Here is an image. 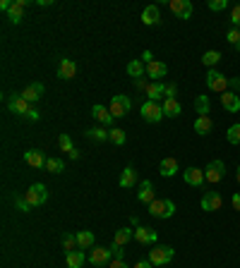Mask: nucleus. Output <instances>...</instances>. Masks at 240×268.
I'll return each mask as SVG.
<instances>
[{
	"label": "nucleus",
	"instance_id": "nucleus-47",
	"mask_svg": "<svg viewBox=\"0 0 240 268\" xmlns=\"http://www.w3.org/2000/svg\"><path fill=\"white\" fill-rule=\"evenodd\" d=\"M230 204H233V209L240 213V194H233V199H230Z\"/></svg>",
	"mask_w": 240,
	"mask_h": 268
},
{
	"label": "nucleus",
	"instance_id": "nucleus-2",
	"mask_svg": "<svg viewBox=\"0 0 240 268\" xmlns=\"http://www.w3.org/2000/svg\"><path fill=\"white\" fill-rule=\"evenodd\" d=\"M142 118L147 120V122H151V125H156V122H161V120L166 118V115H163V106H159V103H156V101H144V103H142Z\"/></svg>",
	"mask_w": 240,
	"mask_h": 268
},
{
	"label": "nucleus",
	"instance_id": "nucleus-14",
	"mask_svg": "<svg viewBox=\"0 0 240 268\" xmlns=\"http://www.w3.org/2000/svg\"><path fill=\"white\" fill-rule=\"evenodd\" d=\"M58 77L60 79H75L77 77V65L70 58H63L58 65Z\"/></svg>",
	"mask_w": 240,
	"mask_h": 268
},
{
	"label": "nucleus",
	"instance_id": "nucleus-26",
	"mask_svg": "<svg viewBox=\"0 0 240 268\" xmlns=\"http://www.w3.org/2000/svg\"><path fill=\"white\" fill-rule=\"evenodd\" d=\"M180 113H183V106L178 103V99H166V101H163V115H168V118H178Z\"/></svg>",
	"mask_w": 240,
	"mask_h": 268
},
{
	"label": "nucleus",
	"instance_id": "nucleus-51",
	"mask_svg": "<svg viewBox=\"0 0 240 268\" xmlns=\"http://www.w3.org/2000/svg\"><path fill=\"white\" fill-rule=\"evenodd\" d=\"M230 89H238L240 91V77H233V79H230Z\"/></svg>",
	"mask_w": 240,
	"mask_h": 268
},
{
	"label": "nucleus",
	"instance_id": "nucleus-6",
	"mask_svg": "<svg viewBox=\"0 0 240 268\" xmlns=\"http://www.w3.org/2000/svg\"><path fill=\"white\" fill-rule=\"evenodd\" d=\"M207 86H209L211 91L226 94V91H228V86H230V79L226 77V74H221V72L209 70V72H207Z\"/></svg>",
	"mask_w": 240,
	"mask_h": 268
},
{
	"label": "nucleus",
	"instance_id": "nucleus-48",
	"mask_svg": "<svg viewBox=\"0 0 240 268\" xmlns=\"http://www.w3.org/2000/svg\"><path fill=\"white\" fill-rule=\"evenodd\" d=\"M151 60H154V55H151L149 50H144V53H142V62H144V65H149Z\"/></svg>",
	"mask_w": 240,
	"mask_h": 268
},
{
	"label": "nucleus",
	"instance_id": "nucleus-13",
	"mask_svg": "<svg viewBox=\"0 0 240 268\" xmlns=\"http://www.w3.org/2000/svg\"><path fill=\"white\" fill-rule=\"evenodd\" d=\"M27 5H29V0H15L12 3L10 12H8V20L12 22V24H20L22 20H24V10H27Z\"/></svg>",
	"mask_w": 240,
	"mask_h": 268
},
{
	"label": "nucleus",
	"instance_id": "nucleus-30",
	"mask_svg": "<svg viewBox=\"0 0 240 268\" xmlns=\"http://www.w3.org/2000/svg\"><path fill=\"white\" fill-rule=\"evenodd\" d=\"M130 239H135V230L130 228H120L115 230V237H113V244H120V247H125Z\"/></svg>",
	"mask_w": 240,
	"mask_h": 268
},
{
	"label": "nucleus",
	"instance_id": "nucleus-16",
	"mask_svg": "<svg viewBox=\"0 0 240 268\" xmlns=\"http://www.w3.org/2000/svg\"><path fill=\"white\" fill-rule=\"evenodd\" d=\"M147 74H149L151 79L159 81L161 77H166V74H168V65H166V62H161V60H151L149 65H147Z\"/></svg>",
	"mask_w": 240,
	"mask_h": 268
},
{
	"label": "nucleus",
	"instance_id": "nucleus-21",
	"mask_svg": "<svg viewBox=\"0 0 240 268\" xmlns=\"http://www.w3.org/2000/svg\"><path fill=\"white\" fill-rule=\"evenodd\" d=\"M135 239H137L140 244H154V242H156V232L151 228L140 225V228H135Z\"/></svg>",
	"mask_w": 240,
	"mask_h": 268
},
{
	"label": "nucleus",
	"instance_id": "nucleus-32",
	"mask_svg": "<svg viewBox=\"0 0 240 268\" xmlns=\"http://www.w3.org/2000/svg\"><path fill=\"white\" fill-rule=\"evenodd\" d=\"M84 134L94 141H108V137H110V132L108 129H103V127H91V129H87Z\"/></svg>",
	"mask_w": 240,
	"mask_h": 268
},
{
	"label": "nucleus",
	"instance_id": "nucleus-49",
	"mask_svg": "<svg viewBox=\"0 0 240 268\" xmlns=\"http://www.w3.org/2000/svg\"><path fill=\"white\" fill-rule=\"evenodd\" d=\"M10 8H12V0H3L0 3V10L3 12H10Z\"/></svg>",
	"mask_w": 240,
	"mask_h": 268
},
{
	"label": "nucleus",
	"instance_id": "nucleus-52",
	"mask_svg": "<svg viewBox=\"0 0 240 268\" xmlns=\"http://www.w3.org/2000/svg\"><path fill=\"white\" fill-rule=\"evenodd\" d=\"M135 268H151V261H137Z\"/></svg>",
	"mask_w": 240,
	"mask_h": 268
},
{
	"label": "nucleus",
	"instance_id": "nucleus-15",
	"mask_svg": "<svg viewBox=\"0 0 240 268\" xmlns=\"http://www.w3.org/2000/svg\"><path fill=\"white\" fill-rule=\"evenodd\" d=\"M46 160L48 158H46L39 149H29L27 153H24V163L31 165V168H46Z\"/></svg>",
	"mask_w": 240,
	"mask_h": 268
},
{
	"label": "nucleus",
	"instance_id": "nucleus-3",
	"mask_svg": "<svg viewBox=\"0 0 240 268\" xmlns=\"http://www.w3.org/2000/svg\"><path fill=\"white\" fill-rule=\"evenodd\" d=\"M175 256V251L170 247H163V244H159V247H154L149 251V261H151V266H156V268H163V266H168L170 263V258Z\"/></svg>",
	"mask_w": 240,
	"mask_h": 268
},
{
	"label": "nucleus",
	"instance_id": "nucleus-1",
	"mask_svg": "<svg viewBox=\"0 0 240 268\" xmlns=\"http://www.w3.org/2000/svg\"><path fill=\"white\" fill-rule=\"evenodd\" d=\"M175 213V204L170 199H154L149 204V216L154 218H170Z\"/></svg>",
	"mask_w": 240,
	"mask_h": 268
},
{
	"label": "nucleus",
	"instance_id": "nucleus-33",
	"mask_svg": "<svg viewBox=\"0 0 240 268\" xmlns=\"http://www.w3.org/2000/svg\"><path fill=\"white\" fill-rule=\"evenodd\" d=\"M211 127H214V122H211L209 115H207V118H197V120H195V132H197V134H209Z\"/></svg>",
	"mask_w": 240,
	"mask_h": 268
},
{
	"label": "nucleus",
	"instance_id": "nucleus-10",
	"mask_svg": "<svg viewBox=\"0 0 240 268\" xmlns=\"http://www.w3.org/2000/svg\"><path fill=\"white\" fill-rule=\"evenodd\" d=\"M183 180H185V185H190V187H197L202 189L207 185V180H204V170L200 168H188L183 172Z\"/></svg>",
	"mask_w": 240,
	"mask_h": 268
},
{
	"label": "nucleus",
	"instance_id": "nucleus-37",
	"mask_svg": "<svg viewBox=\"0 0 240 268\" xmlns=\"http://www.w3.org/2000/svg\"><path fill=\"white\" fill-rule=\"evenodd\" d=\"M46 170H48V172H53V175H58V172H63V170H65V163H63L60 158H48V160H46Z\"/></svg>",
	"mask_w": 240,
	"mask_h": 268
},
{
	"label": "nucleus",
	"instance_id": "nucleus-29",
	"mask_svg": "<svg viewBox=\"0 0 240 268\" xmlns=\"http://www.w3.org/2000/svg\"><path fill=\"white\" fill-rule=\"evenodd\" d=\"M128 74L135 77V79H142L147 74V65L142 60H132V62H128Z\"/></svg>",
	"mask_w": 240,
	"mask_h": 268
},
{
	"label": "nucleus",
	"instance_id": "nucleus-12",
	"mask_svg": "<svg viewBox=\"0 0 240 268\" xmlns=\"http://www.w3.org/2000/svg\"><path fill=\"white\" fill-rule=\"evenodd\" d=\"M221 204H223V199H221L219 192H207V194L202 197V211H207V213H211V211H219Z\"/></svg>",
	"mask_w": 240,
	"mask_h": 268
},
{
	"label": "nucleus",
	"instance_id": "nucleus-40",
	"mask_svg": "<svg viewBox=\"0 0 240 268\" xmlns=\"http://www.w3.org/2000/svg\"><path fill=\"white\" fill-rule=\"evenodd\" d=\"M226 41H228V43H230V46H233L235 50H240V29H235V27H233V29L228 31Z\"/></svg>",
	"mask_w": 240,
	"mask_h": 268
},
{
	"label": "nucleus",
	"instance_id": "nucleus-19",
	"mask_svg": "<svg viewBox=\"0 0 240 268\" xmlns=\"http://www.w3.org/2000/svg\"><path fill=\"white\" fill-rule=\"evenodd\" d=\"M142 22H144L147 27H156V24L161 22L159 8H156V5H149V8H144V10H142Z\"/></svg>",
	"mask_w": 240,
	"mask_h": 268
},
{
	"label": "nucleus",
	"instance_id": "nucleus-5",
	"mask_svg": "<svg viewBox=\"0 0 240 268\" xmlns=\"http://www.w3.org/2000/svg\"><path fill=\"white\" fill-rule=\"evenodd\" d=\"M24 199H27V201L31 204V209H34V206H41V204H46V199H48L46 185H41V182L31 185V187L24 192Z\"/></svg>",
	"mask_w": 240,
	"mask_h": 268
},
{
	"label": "nucleus",
	"instance_id": "nucleus-31",
	"mask_svg": "<svg viewBox=\"0 0 240 268\" xmlns=\"http://www.w3.org/2000/svg\"><path fill=\"white\" fill-rule=\"evenodd\" d=\"M209 108H211L209 96H197V99H195V110H197L200 118H207V115H209Z\"/></svg>",
	"mask_w": 240,
	"mask_h": 268
},
{
	"label": "nucleus",
	"instance_id": "nucleus-27",
	"mask_svg": "<svg viewBox=\"0 0 240 268\" xmlns=\"http://www.w3.org/2000/svg\"><path fill=\"white\" fill-rule=\"evenodd\" d=\"M140 182V177H137V172H135V168H125L123 170V175H120V187H135Z\"/></svg>",
	"mask_w": 240,
	"mask_h": 268
},
{
	"label": "nucleus",
	"instance_id": "nucleus-7",
	"mask_svg": "<svg viewBox=\"0 0 240 268\" xmlns=\"http://www.w3.org/2000/svg\"><path fill=\"white\" fill-rule=\"evenodd\" d=\"M226 175V165H223V160H211L207 170H204V180H207V185H216L221 182Z\"/></svg>",
	"mask_w": 240,
	"mask_h": 268
},
{
	"label": "nucleus",
	"instance_id": "nucleus-17",
	"mask_svg": "<svg viewBox=\"0 0 240 268\" xmlns=\"http://www.w3.org/2000/svg\"><path fill=\"white\" fill-rule=\"evenodd\" d=\"M20 96H22L24 101H29V103H36V101L43 96V84H41V81H34V84H29L27 89L22 91Z\"/></svg>",
	"mask_w": 240,
	"mask_h": 268
},
{
	"label": "nucleus",
	"instance_id": "nucleus-53",
	"mask_svg": "<svg viewBox=\"0 0 240 268\" xmlns=\"http://www.w3.org/2000/svg\"><path fill=\"white\" fill-rule=\"evenodd\" d=\"M130 223L135 225V228H140V218H137V216H132V218H130Z\"/></svg>",
	"mask_w": 240,
	"mask_h": 268
},
{
	"label": "nucleus",
	"instance_id": "nucleus-24",
	"mask_svg": "<svg viewBox=\"0 0 240 268\" xmlns=\"http://www.w3.org/2000/svg\"><path fill=\"white\" fill-rule=\"evenodd\" d=\"M65 261H68V268H82L84 261H87V254L82 249H75V251H68L65 254Z\"/></svg>",
	"mask_w": 240,
	"mask_h": 268
},
{
	"label": "nucleus",
	"instance_id": "nucleus-42",
	"mask_svg": "<svg viewBox=\"0 0 240 268\" xmlns=\"http://www.w3.org/2000/svg\"><path fill=\"white\" fill-rule=\"evenodd\" d=\"M207 8H209V10H214V12L226 10V8H228V0H209V3H207Z\"/></svg>",
	"mask_w": 240,
	"mask_h": 268
},
{
	"label": "nucleus",
	"instance_id": "nucleus-11",
	"mask_svg": "<svg viewBox=\"0 0 240 268\" xmlns=\"http://www.w3.org/2000/svg\"><path fill=\"white\" fill-rule=\"evenodd\" d=\"M89 261L94 266H108L110 261H113V254H110L108 247H94L89 254Z\"/></svg>",
	"mask_w": 240,
	"mask_h": 268
},
{
	"label": "nucleus",
	"instance_id": "nucleus-45",
	"mask_svg": "<svg viewBox=\"0 0 240 268\" xmlns=\"http://www.w3.org/2000/svg\"><path fill=\"white\" fill-rule=\"evenodd\" d=\"M108 268H130V266H128L123 258H113V261L108 263Z\"/></svg>",
	"mask_w": 240,
	"mask_h": 268
},
{
	"label": "nucleus",
	"instance_id": "nucleus-35",
	"mask_svg": "<svg viewBox=\"0 0 240 268\" xmlns=\"http://www.w3.org/2000/svg\"><path fill=\"white\" fill-rule=\"evenodd\" d=\"M221 60V53L219 50H207L204 55H202V65H207V67H214L216 62Z\"/></svg>",
	"mask_w": 240,
	"mask_h": 268
},
{
	"label": "nucleus",
	"instance_id": "nucleus-20",
	"mask_svg": "<svg viewBox=\"0 0 240 268\" xmlns=\"http://www.w3.org/2000/svg\"><path fill=\"white\" fill-rule=\"evenodd\" d=\"M137 199H140L142 204H147L149 206L151 201H154V185H151L149 180H144V182H140V192H137Z\"/></svg>",
	"mask_w": 240,
	"mask_h": 268
},
{
	"label": "nucleus",
	"instance_id": "nucleus-38",
	"mask_svg": "<svg viewBox=\"0 0 240 268\" xmlns=\"http://www.w3.org/2000/svg\"><path fill=\"white\" fill-rule=\"evenodd\" d=\"M226 139H228V144H240V122L230 125L228 132H226Z\"/></svg>",
	"mask_w": 240,
	"mask_h": 268
},
{
	"label": "nucleus",
	"instance_id": "nucleus-34",
	"mask_svg": "<svg viewBox=\"0 0 240 268\" xmlns=\"http://www.w3.org/2000/svg\"><path fill=\"white\" fill-rule=\"evenodd\" d=\"M77 244H80V249H91V244H94V232H91V230H82L80 235H77Z\"/></svg>",
	"mask_w": 240,
	"mask_h": 268
},
{
	"label": "nucleus",
	"instance_id": "nucleus-43",
	"mask_svg": "<svg viewBox=\"0 0 240 268\" xmlns=\"http://www.w3.org/2000/svg\"><path fill=\"white\" fill-rule=\"evenodd\" d=\"M230 22H233L235 29H240V5H235V8L230 10Z\"/></svg>",
	"mask_w": 240,
	"mask_h": 268
},
{
	"label": "nucleus",
	"instance_id": "nucleus-9",
	"mask_svg": "<svg viewBox=\"0 0 240 268\" xmlns=\"http://www.w3.org/2000/svg\"><path fill=\"white\" fill-rule=\"evenodd\" d=\"M8 108H10L12 113H17V115H24V118H27L31 110H34V106H31L29 101H24L20 94H17V96H10V99H8Z\"/></svg>",
	"mask_w": 240,
	"mask_h": 268
},
{
	"label": "nucleus",
	"instance_id": "nucleus-25",
	"mask_svg": "<svg viewBox=\"0 0 240 268\" xmlns=\"http://www.w3.org/2000/svg\"><path fill=\"white\" fill-rule=\"evenodd\" d=\"M58 146L63 149V153H68L72 160L80 158V153H77V149H75V144H72V139L68 137V134H60L58 137Z\"/></svg>",
	"mask_w": 240,
	"mask_h": 268
},
{
	"label": "nucleus",
	"instance_id": "nucleus-8",
	"mask_svg": "<svg viewBox=\"0 0 240 268\" xmlns=\"http://www.w3.org/2000/svg\"><path fill=\"white\" fill-rule=\"evenodd\" d=\"M168 10L178 17V20H190L192 17V3L190 0H170Z\"/></svg>",
	"mask_w": 240,
	"mask_h": 268
},
{
	"label": "nucleus",
	"instance_id": "nucleus-44",
	"mask_svg": "<svg viewBox=\"0 0 240 268\" xmlns=\"http://www.w3.org/2000/svg\"><path fill=\"white\" fill-rule=\"evenodd\" d=\"M110 254H113V258H123V254H125V251H123V247H120V244H113V247H110Z\"/></svg>",
	"mask_w": 240,
	"mask_h": 268
},
{
	"label": "nucleus",
	"instance_id": "nucleus-50",
	"mask_svg": "<svg viewBox=\"0 0 240 268\" xmlns=\"http://www.w3.org/2000/svg\"><path fill=\"white\" fill-rule=\"evenodd\" d=\"M39 118H41V115H39V110H36V108H34V110L29 113V115H27V120H34V122H36Z\"/></svg>",
	"mask_w": 240,
	"mask_h": 268
},
{
	"label": "nucleus",
	"instance_id": "nucleus-41",
	"mask_svg": "<svg viewBox=\"0 0 240 268\" xmlns=\"http://www.w3.org/2000/svg\"><path fill=\"white\" fill-rule=\"evenodd\" d=\"M15 204H17V209L24 211V213H29L31 211V204L24 199V194H15Z\"/></svg>",
	"mask_w": 240,
	"mask_h": 268
},
{
	"label": "nucleus",
	"instance_id": "nucleus-22",
	"mask_svg": "<svg viewBox=\"0 0 240 268\" xmlns=\"http://www.w3.org/2000/svg\"><path fill=\"white\" fill-rule=\"evenodd\" d=\"M178 158H163L161 160V165H159V172L163 175V177H173V175H178Z\"/></svg>",
	"mask_w": 240,
	"mask_h": 268
},
{
	"label": "nucleus",
	"instance_id": "nucleus-18",
	"mask_svg": "<svg viewBox=\"0 0 240 268\" xmlns=\"http://www.w3.org/2000/svg\"><path fill=\"white\" fill-rule=\"evenodd\" d=\"M221 106L226 110H230V113H238L240 110V96L235 94V91H226L223 96H221Z\"/></svg>",
	"mask_w": 240,
	"mask_h": 268
},
{
	"label": "nucleus",
	"instance_id": "nucleus-4",
	"mask_svg": "<svg viewBox=\"0 0 240 268\" xmlns=\"http://www.w3.org/2000/svg\"><path fill=\"white\" fill-rule=\"evenodd\" d=\"M132 108V99L130 96H125V94H118V96H113L110 101V115L118 120V118H125Z\"/></svg>",
	"mask_w": 240,
	"mask_h": 268
},
{
	"label": "nucleus",
	"instance_id": "nucleus-28",
	"mask_svg": "<svg viewBox=\"0 0 240 268\" xmlns=\"http://www.w3.org/2000/svg\"><path fill=\"white\" fill-rule=\"evenodd\" d=\"M147 96H149V101H159L161 96H166V86L161 84V81H151V84H147Z\"/></svg>",
	"mask_w": 240,
	"mask_h": 268
},
{
	"label": "nucleus",
	"instance_id": "nucleus-36",
	"mask_svg": "<svg viewBox=\"0 0 240 268\" xmlns=\"http://www.w3.org/2000/svg\"><path fill=\"white\" fill-rule=\"evenodd\" d=\"M108 132H110L108 141H113L115 146H123V144H125V139H128V137H125V132H123V129H118V127H110Z\"/></svg>",
	"mask_w": 240,
	"mask_h": 268
},
{
	"label": "nucleus",
	"instance_id": "nucleus-54",
	"mask_svg": "<svg viewBox=\"0 0 240 268\" xmlns=\"http://www.w3.org/2000/svg\"><path fill=\"white\" fill-rule=\"evenodd\" d=\"M238 182H240V165H238Z\"/></svg>",
	"mask_w": 240,
	"mask_h": 268
},
{
	"label": "nucleus",
	"instance_id": "nucleus-46",
	"mask_svg": "<svg viewBox=\"0 0 240 268\" xmlns=\"http://www.w3.org/2000/svg\"><path fill=\"white\" fill-rule=\"evenodd\" d=\"M166 99H175V84H168V86H166Z\"/></svg>",
	"mask_w": 240,
	"mask_h": 268
},
{
	"label": "nucleus",
	"instance_id": "nucleus-39",
	"mask_svg": "<svg viewBox=\"0 0 240 268\" xmlns=\"http://www.w3.org/2000/svg\"><path fill=\"white\" fill-rule=\"evenodd\" d=\"M63 247H65V254H68V251H75V249L80 247V244H77V235H65V237H63Z\"/></svg>",
	"mask_w": 240,
	"mask_h": 268
},
{
	"label": "nucleus",
	"instance_id": "nucleus-23",
	"mask_svg": "<svg viewBox=\"0 0 240 268\" xmlns=\"http://www.w3.org/2000/svg\"><path fill=\"white\" fill-rule=\"evenodd\" d=\"M91 113H94V118L99 120L101 125H106V127H110V125H113V120H115L113 115H110V110L106 108V106H99V103L91 108Z\"/></svg>",
	"mask_w": 240,
	"mask_h": 268
}]
</instances>
